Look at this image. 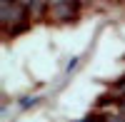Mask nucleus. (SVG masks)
I'll return each instance as SVG.
<instances>
[{
    "mask_svg": "<svg viewBox=\"0 0 125 122\" xmlns=\"http://www.w3.org/2000/svg\"><path fill=\"white\" fill-rule=\"evenodd\" d=\"M53 15L60 17V20H68V17L75 15V8L70 5V0H58V3L53 5Z\"/></svg>",
    "mask_w": 125,
    "mask_h": 122,
    "instance_id": "1",
    "label": "nucleus"
},
{
    "mask_svg": "<svg viewBox=\"0 0 125 122\" xmlns=\"http://www.w3.org/2000/svg\"><path fill=\"white\" fill-rule=\"evenodd\" d=\"M123 107H125V100H123Z\"/></svg>",
    "mask_w": 125,
    "mask_h": 122,
    "instance_id": "2",
    "label": "nucleus"
}]
</instances>
